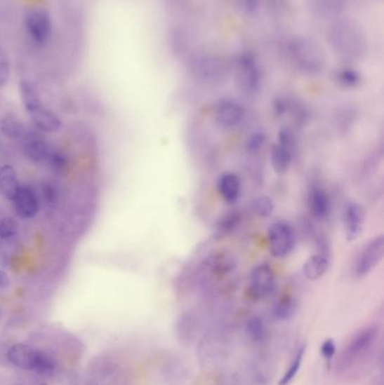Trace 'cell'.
<instances>
[{"label":"cell","mask_w":384,"mask_h":385,"mask_svg":"<svg viewBox=\"0 0 384 385\" xmlns=\"http://www.w3.org/2000/svg\"><path fill=\"white\" fill-rule=\"evenodd\" d=\"M328 42L333 52L345 60H359L366 55V32L353 18L333 20L328 29Z\"/></svg>","instance_id":"6da1fadb"},{"label":"cell","mask_w":384,"mask_h":385,"mask_svg":"<svg viewBox=\"0 0 384 385\" xmlns=\"http://www.w3.org/2000/svg\"><path fill=\"white\" fill-rule=\"evenodd\" d=\"M20 96L24 109L31 117L37 130L44 133H55L60 130L62 122L55 112L46 106L40 94L29 80H22L20 83Z\"/></svg>","instance_id":"7a4b0ae2"},{"label":"cell","mask_w":384,"mask_h":385,"mask_svg":"<svg viewBox=\"0 0 384 385\" xmlns=\"http://www.w3.org/2000/svg\"><path fill=\"white\" fill-rule=\"evenodd\" d=\"M289 57L300 72L318 74L324 70L326 55L322 46L310 37H294L288 44Z\"/></svg>","instance_id":"3957f363"},{"label":"cell","mask_w":384,"mask_h":385,"mask_svg":"<svg viewBox=\"0 0 384 385\" xmlns=\"http://www.w3.org/2000/svg\"><path fill=\"white\" fill-rule=\"evenodd\" d=\"M7 358L13 365L34 373L48 375L55 370V363L48 353L26 344H15L7 353Z\"/></svg>","instance_id":"277c9868"},{"label":"cell","mask_w":384,"mask_h":385,"mask_svg":"<svg viewBox=\"0 0 384 385\" xmlns=\"http://www.w3.org/2000/svg\"><path fill=\"white\" fill-rule=\"evenodd\" d=\"M194 77L208 85L223 83L229 74V66L223 58L211 53L194 55L190 62Z\"/></svg>","instance_id":"5b68a950"},{"label":"cell","mask_w":384,"mask_h":385,"mask_svg":"<svg viewBox=\"0 0 384 385\" xmlns=\"http://www.w3.org/2000/svg\"><path fill=\"white\" fill-rule=\"evenodd\" d=\"M234 78L240 92L253 96L262 87L263 74L256 58L251 53L239 55L234 67Z\"/></svg>","instance_id":"8992f818"},{"label":"cell","mask_w":384,"mask_h":385,"mask_svg":"<svg viewBox=\"0 0 384 385\" xmlns=\"http://www.w3.org/2000/svg\"><path fill=\"white\" fill-rule=\"evenodd\" d=\"M26 34L33 44L44 46L52 36V20L48 11L43 8L31 9L24 20Z\"/></svg>","instance_id":"52a82bcc"},{"label":"cell","mask_w":384,"mask_h":385,"mask_svg":"<svg viewBox=\"0 0 384 385\" xmlns=\"http://www.w3.org/2000/svg\"><path fill=\"white\" fill-rule=\"evenodd\" d=\"M296 137L290 128H282L279 133V142L270 150V163L277 174L283 175L289 170L296 151Z\"/></svg>","instance_id":"ba28073f"},{"label":"cell","mask_w":384,"mask_h":385,"mask_svg":"<svg viewBox=\"0 0 384 385\" xmlns=\"http://www.w3.org/2000/svg\"><path fill=\"white\" fill-rule=\"evenodd\" d=\"M267 239L270 254L277 258H284L288 256L296 245L293 229L284 221H277L270 227Z\"/></svg>","instance_id":"9c48e42d"},{"label":"cell","mask_w":384,"mask_h":385,"mask_svg":"<svg viewBox=\"0 0 384 385\" xmlns=\"http://www.w3.org/2000/svg\"><path fill=\"white\" fill-rule=\"evenodd\" d=\"M384 256V237L373 238L364 245L354 264V274L356 277H364L370 274L378 264L381 263Z\"/></svg>","instance_id":"30bf717a"},{"label":"cell","mask_w":384,"mask_h":385,"mask_svg":"<svg viewBox=\"0 0 384 385\" xmlns=\"http://www.w3.org/2000/svg\"><path fill=\"white\" fill-rule=\"evenodd\" d=\"M275 284V273L268 264H259L251 271L249 291L255 299H263L270 297L273 293Z\"/></svg>","instance_id":"8fae6325"},{"label":"cell","mask_w":384,"mask_h":385,"mask_svg":"<svg viewBox=\"0 0 384 385\" xmlns=\"http://www.w3.org/2000/svg\"><path fill=\"white\" fill-rule=\"evenodd\" d=\"M246 111L236 100H223L214 107V120L220 128H234L245 120Z\"/></svg>","instance_id":"7c38bea8"},{"label":"cell","mask_w":384,"mask_h":385,"mask_svg":"<svg viewBox=\"0 0 384 385\" xmlns=\"http://www.w3.org/2000/svg\"><path fill=\"white\" fill-rule=\"evenodd\" d=\"M364 208L359 203H346L343 208V227L348 241H354L361 236L364 229Z\"/></svg>","instance_id":"4fadbf2b"},{"label":"cell","mask_w":384,"mask_h":385,"mask_svg":"<svg viewBox=\"0 0 384 385\" xmlns=\"http://www.w3.org/2000/svg\"><path fill=\"white\" fill-rule=\"evenodd\" d=\"M13 204L16 215L24 220L33 219L40 210L39 195L29 185H20Z\"/></svg>","instance_id":"5bb4252c"},{"label":"cell","mask_w":384,"mask_h":385,"mask_svg":"<svg viewBox=\"0 0 384 385\" xmlns=\"http://www.w3.org/2000/svg\"><path fill=\"white\" fill-rule=\"evenodd\" d=\"M22 142L24 156L31 160L32 163H46L48 154L52 151V147L41 133L27 130Z\"/></svg>","instance_id":"9a60e30c"},{"label":"cell","mask_w":384,"mask_h":385,"mask_svg":"<svg viewBox=\"0 0 384 385\" xmlns=\"http://www.w3.org/2000/svg\"><path fill=\"white\" fill-rule=\"evenodd\" d=\"M307 206L316 220H326L331 212V196L322 186L313 184L307 193Z\"/></svg>","instance_id":"2e32d148"},{"label":"cell","mask_w":384,"mask_h":385,"mask_svg":"<svg viewBox=\"0 0 384 385\" xmlns=\"http://www.w3.org/2000/svg\"><path fill=\"white\" fill-rule=\"evenodd\" d=\"M311 14L319 20H336L340 16L347 0H305Z\"/></svg>","instance_id":"e0dca14e"},{"label":"cell","mask_w":384,"mask_h":385,"mask_svg":"<svg viewBox=\"0 0 384 385\" xmlns=\"http://www.w3.org/2000/svg\"><path fill=\"white\" fill-rule=\"evenodd\" d=\"M216 189L225 202L232 204L238 201L241 194V180L234 173H223L218 178Z\"/></svg>","instance_id":"ac0fdd59"},{"label":"cell","mask_w":384,"mask_h":385,"mask_svg":"<svg viewBox=\"0 0 384 385\" xmlns=\"http://www.w3.org/2000/svg\"><path fill=\"white\" fill-rule=\"evenodd\" d=\"M331 265L329 254L327 250H318L317 254L309 257L303 264V274L309 281H317L322 278Z\"/></svg>","instance_id":"d6986e66"},{"label":"cell","mask_w":384,"mask_h":385,"mask_svg":"<svg viewBox=\"0 0 384 385\" xmlns=\"http://www.w3.org/2000/svg\"><path fill=\"white\" fill-rule=\"evenodd\" d=\"M20 183L18 173L11 165H3L0 167V194L5 200L13 202L20 189Z\"/></svg>","instance_id":"ffe728a7"},{"label":"cell","mask_w":384,"mask_h":385,"mask_svg":"<svg viewBox=\"0 0 384 385\" xmlns=\"http://www.w3.org/2000/svg\"><path fill=\"white\" fill-rule=\"evenodd\" d=\"M27 128L18 116L7 113L0 117V133L11 140H22Z\"/></svg>","instance_id":"44dd1931"},{"label":"cell","mask_w":384,"mask_h":385,"mask_svg":"<svg viewBox=\"0 0 384 385\" xmlns=\"http://www.w3.org/2000/svg\"><path fill=\"white\" fill-rule=\"evenodd\" d=\"M376 337V330L374 328H367L359 331V334L354 337L350 346L347 347V358H355L363 354L365 351L369 349L372 342H374Z\"/></svg>","instance_id":"7402d4cb"},{"label":"cell","mask_w":384,"mask_h":385,"mask_svg":"<svg viewBox=\"0 0 384 385\" xmlns=\"http://www.w3.org/2000/svg\"><path fill=\"white\" fill-rule=\"evenodd\" d=\"M46 163L54 173L63 174V173H67L70 167V158L67 152L59 150V149H52V151L50 152L48 159H46Z\"/></svg>","instance_id":"603a6c76"},{"label":"cell","mask_w":384,"mask_h":385,"mask_svg":"<svg viewBox=\"0 0 384 385\" xmlns=\"http://www.w3.org/2000/svg\"><path fill=\"white\" fill-rule=\"evenodd\" d=\"M296 312V302L291 297H283L274 306L273 314L279 321H286L293 317Z\"/></svg>","instance_id":"cb8c5ba5"},{"label":"cell","mask_w":384,"mask_h":385,"mask_svg":"<svg viewBox=\"0 0 384 385\" xmlns=\"http://www.w3.org/2000/svg\"><path fill=\"white\" fill-rule=\"evenodd\" d=\"M305 345H303L300 347L299 351H296L293 360L291 363V365L289 366L288 371L285 372L284 375L279 379V385L290 384V383L296 379V374H298L300 367H301L302 360H303V357H305Z\"/></svg>","instance_id":"d4e9b609"},{"label":"cell","mask_w":384,"mask_h":385,"mask_svg":"<svg viewBox=\"0 0 384 385\" xmlns=\"http://www.w3.org/2000/svg\"><path fill=\"white\" fill-rule=\"evenodd\" d=\"M246 332L253 342H263L266 337V328L263 320L259 317L251 318L246 325Z\"/></svg>","instance_id":"484cf974"},{"label":"cell","mask_w":384,"mask_h":385,"mask_svg":"<svg viewBox=\"0 0 384 385\" xmlns=\"http://www.w3.org/2000/svg\"><path fill=\"white\" fill-rule=\"evenodd\" d=\"M337 80L340 85L347 88H353L361 83V76L355 69L343 68L337 72Z\"/></svg>","instance_id":"4316f807"},{"label":"cell","mask_w":384,"mask_h":385,"mask_svg":"<svg viewBox=\"0 0 384 385\" xmlns=\"http://www.w3.org/2000/svg\"><path fill=\"white\" fill-rule=\"evenodd\" d=\"M18 223L14 217H5L0 219V239L12 240L18 234Z\"/></svg>","instance_id":"83f0119b"},{"label":"cell","mask_w":384,"mask_h":385,"mask_svg":"<svg viewBox=\"0 0 384 385\" xmlns=\"http://www.w3.org/2000/svg\"><path fill=\"white\" fill-rule=\"evenodd\" d=\"M253 211L260 217H268L274 211V203L268 196L256 197L253 201Z\"/></svg>","instance_id":"f1b7e54d"},{"label":"cell","mask_w":384,"mask_h":385,"mask_svg":"<svg viewBox=\"0 0 384 385\" xmlns=\"http://www.w3.org/2000/svg\"><path fill=\"white\" fill-rule=\"evenodd\" d=\"M11 78V65L8 57L3 46H0V87H4L8 83Z\"/></svg>","instance_id":"f546056e"},{"label":"cell","mask_w":384,"mask_h":385,"mask_svg":"<svg viewBox=\"0 0 384 385\" xmlns=\"http://www.w3.org/2000/svg\"><path fill=\"white\" fill-rule=\"evenodd\" d=\"M265 143V135L260 132L253 133L251 137H248L246 142V151L249 154H256L259 150L263 148Z\"/></svg>","instance_id":"4dcf8cb0"},{"label":"cell","mask_w":384,"mask_h":385,"mask_svg":"<svg viewBox=\"0 0 384 385\" xmlns=\"http://www.w3.org/2000/svg\"><path fill=\"white\" fill-rule=\"evenodd\" d=\"M41 194H42L44 202L48 203V204H53L57 201L59 191H58L57 187L53 184L50 183V182H46V183H43Z\"/></svg>","instance_id":"1f68e13d"},{"label":"cell","mask_w":384,"mask_h":385,"mask_svg":"<svg viewBox=\"0 0 384 385\" xmlns=\"http://www.w3.org/2000/svg\"><path fill=\"white\" fill-rule=\"evenodd\" d=\"M240 217L237 213H230L228 215H225L220 223L219 229L221 231L229 232L232 229L236 228L237 224L239 222Z\"/></svg>","instance_id":"d6a6232c"},{"label":"cell","mask_w":384,"mask_h":385,"mask_svg":"<svg viewBox=\"0 0 384 385\" xmlns=\"http://www.w3.org/2000/svg\"><path fill=\"white\" fill-rule=\"evenodd\" d=\"M320 351H322L324 360H327V362H331L335 354H336V345H335L333 340H324V344L320 347Z\"/></svg>","instance_id":"836d02e7"},{"label":"cell","mask_w":384,"mask_h":385,"mask_svg":"<svg viewBox=\"0 0 384 385\" xmlns=\"http://www.w3.org/2000/svg\"><path fill=\"white\" fill-rule=\"evenodd\" d=\"M260 0H236L237 5L246 14H251L259 6Z\"/></svg>","instance_id":"e575fe53"},{"label":"cell","mask_w":384,"mask_h":385,"mask_svg":"<svg viewBox=\"0 0 384 385\" xmlns=\"http://www.w3.org/2000/svg\"><path fill=\"white\" fill-rule=\"evenodd\" d=\"M11 286V278L9 275L7 274V271L0 269V290H5V288Z\"/></svg>","instance_id":"d590c367"}]
</instances>
